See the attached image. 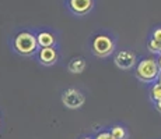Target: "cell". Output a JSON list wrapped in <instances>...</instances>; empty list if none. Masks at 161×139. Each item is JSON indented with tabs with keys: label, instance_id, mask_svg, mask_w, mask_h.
Listing matches in <instances>:
<instances>
[{
	"label": "cell",
	"instance_id": "obj_1",
	"mask_svg": "<svg viewBox=\"0 0 161 139\" xmlns=\"http://www.w3.org/2000/svg\"><path fill=\"white\" fill-rule=\"evenodd\" d=\"M161 70L158 66V61L156 58H143L142 61H139V64L136 66L135 75L139 81L144 83H151L156 82L158 78Z\"/></svg>",
	"mask_w": 161,
	"mask_h": 139
},
{
	"label": "cell",
	"instance_id": "obj_2",
	"mask_svg": "<svg viewBox=\"0 0 161 139\" xmlns=\"http://www.w3.org/2000/svg\"><path fill=\"white\" fill-rule=\"evenodd\" d=\"M13 46L17 53H20L23 56H30V54L35 53L39 45H38V39H36L35 35H32L31 32H20L14 38Z\"/></svg>",
	"mask_w": 161,
	"mask_h": 139
},
{
	"label": "cell",
	"instance_id": "obj_3",
	"mask_svg": "<svg viewBox=\"0 0 161 139\" xmlns=\"http://www.w3.org/2000/svg\"><path fill=\"white\" fill-rule=\"evenodd\" d=\"M92 52L100 57H107L114 52V42L109 36L98 35L92 41Z\"/></svg>",
	"mask_w": 161,
	"mask_h": 139
},
{
	"label": "cell",
	"instance_id": "obj_4",
	"mask_svg": "<svg viewBox=\"0 0 161 139\" xmlns=\"http://www.w3.org/2000/svg\"><path fill=\"white\" fill-rule=\"evenodd\" d=\"M62 100L66 104L69 109H77V107H81L83 103H84V96L81 95V92L77 91V89H67L64 91L63 96H62Z\"/></svg>",
	"mask_w": 161,
	"mask_h": 139
},
{
	"label": "cell",
	"instance_id": "obj_5",
	"mask_svg": "<svg viewBox=\"0 0 161 139\" xmlns=\"http://www.w3.org/2000/svg\"><path fill=\"white\" fill-rule=\"evenodd\" d=\"M114 61H115V64L120 70H130L136 64V56L135 53H132L129 50H120L115 56Z\"/></svg>",
	"mask_w": 161,
	"mask_h": 139
},
{
	"label": "cell",
	"instance_id": "obj_6",
	"mask_svg": "<svg viewBox=\"0 0 161 139\" xmlns=\"http://www.w3.org/2000/svg\"><path fill=\"white\" fill-rule=\"evenodd\" d=\"M94 6L92 0H69V7L74 14L84 15L87 14Z\"/></svg>",
	"mask_w": 161,
	"mask_h": 139
},
{
	"label": "cell",
	"instance_id": "obj_7",
	"mask_svg": "<svg viewBox=\"0 0 161 139\" xmlns=\"http://www.w3.org/2000/svg\"><path fill=\"white\" fill-rule=\"evenodd\" d=\"M58 58V54H56V50L53 47H42L39 50V60H41L42 64L45 66H51L56 61Z\"/></svg>",
	"mask_w": 161,
	"mask_h": 139
},
{
	"label": "cell",
	"instance_id": "obj_8",
	"mask_svg": "<svg viewBox=\"0 0 161 139\" xmlns=\"http://www.w3.org/2000/svg\"><path fill=\"white\" fill-rule=\"evenodd\" d=\"M36 39H38V45L42 47H52V46L56 43V39H55V36L52 35V33L49 32H41L38 33V36H36Z\"/></svg>",
	"mask_w": 161,
	"mask_h": 139
},
{
	"label": "cell",
	"instance_id": "obj_9",
	"mask_svg": "<svg viewBox=\"0 0 161 139\" xmlns=\"http://www.w3.org/2000/svg\"><path fill=\"white\" fill-rule=\"evenodd\" d=\"M84 67H86V63L83 58H74L72 63L69 64V71L74 74H80V72H83Z\"/></svg>",
	"mask_w": 161,
	"mask_h": 139
},
{
	"label": "cell",
	"instance_id": "obj_10",
	"mask_svg": "<svg viewBox=\"0 0 161 139\" xmlns=\"http://www.w3.org/2000/svg\"><path fill=\"white\" fill-rule=\"evenodd\" d=\"M150 97L154 103L161 100V85L160 83H154V85L150 88Z\"/></svg>",
	"mask_w": 161,
	"mask_h": 139
},
{
	"label": "cell",
	"instance_id": "obj_11",
	"mask_svg": "<svg viewBox=\"0 0 161 139\" xmlns=\"http://www.w3.org/2000/svg\"><path fill=\"white\" fill-rule=\"evenodd\" d=\"M111 135L115 139H125L126 138V129L120 125H115L111 129Z\"/></svg>",
	"mask_w": 161,
	"mask_h": 139
},
{
	"label": "cell",
	"instance_id": "obj_12",
	"mask_svg": "<svg viewBox=\"0 0 161 139\" xmlns=\"http://www.w3.org/2000/svg\"><path fill=\"white\" fill-rule=\"evenodd\" d=\"M160 45H161V42H157V41H154V39L151 38L150 41H148V43H147V49L151 52V53H158Z\"/></svg>",
	"mask_w": 161,
	"mask_h": 139
},
{
	"label": "cell",
	"instance_id": "obj_13",
	"mask_svg": "<svg viewBox=\"0 0 161 139\" xmlns=\"http://www.w3.org/2000/svg\"><path fill=\"white\" fill-rule=\"evenodd\" d=\"M153 39L157 42H161V28H156L153 32Z\"/></svg>",
	"mask_w": 161,
	"mask_h": 139
},
{
	"label": "cell",
	"instance_id": "obj_14",
	"mask_svg": "<svg viewBox=\"0 0 161 139\" xmlns=\"http://www.w3.org/2000/svg\"><path fill=\"white\" fill-rule=\"evenodd\" d=\"M112 135H111V132H100V134L97 135L94 139H109Z\"/></svg>",
	"mask_w": 161,
	"mask_h": 139
},
{
	"label": "cell",
	"instance_id": "obj_15",
	"mask_svg": "<svg viewBox=\"0 0 161 139\" xmlns=\"http://www.w3.org/2000/svg\"><path fill=\"white\" fill-rule=\"evenodd\" d=\"M156 109H157V111H160V113H161V100L156 102Z\"/></svg>",
	"mask_w": 161,
	"mask_h": 139
},
{
	"label": "cell",
	"instance_id": "obj_16",
	"mask_svg": "<svg viewBox=\"0 0 161 139\" xmlns=\"http://www.w3.org/2000/svg\"><path fill=\"white\" fill-rule=\"evenodd\" d=\"M157 83H160V85H161V72H160V75H158V78H157Z\"/></svg>",
	"mask_w": 161,
	"mask_h": 139
},
{
	"label": "cell",
	"instance_id": "obj_17",
	"mask_svg": "<svg viewBox=\"0 0 161 139\" xmlns=\"http://www.w3.org/2000/svg\"><path fill=\"white\" fill-rule=\"evenodd\" d=\"M157 61H158V66H160V70H161V54H160V57H158V60Z\"/></svg>",
	"mask_w": 161,
	"mask_h": 139
},
{
	"label": "cell",
	"instance_id": "obj_18",
	"mask_svg": "<svg viewBox=\"0 0 161 139\" xmlns=\"http://www.w3.org/2000/svg\"><path fill=\"white\" fill-rule=\"evenodd\" d=\"M158 53L161 54V45H160V50H158Z\"/></svg>",
	"mask_w": 161,
	"mask_h": 139
},
{
	"label": "cell",
	"instance_id": "obj_19",
	"mask_svg": "<svg viewBox=\"0 0 161 139\" xmlns=\"http://www.w3.org/2000/svg\"><path fill=\"white\" fill-rule=\"evenodd\" d=\"M109 139H115V138H114V137H111V138H109Z\"/></svg>",
	"mask_w": 161,
	"mask_h": 139
},
{
	"label": "cell",
	"instance_id": "obj_20",
	"mask_svg": "<svg viewBox=\"0 0 161 139\" xmlns=\"http://www.w3.org/2000/svg\"><path fill=\"white\" fill-rule=\"evenodd\" d=\"M83 139H91V138H83Z\"/></svg>",
	"mask_w": 161,
	"mask_h": 139
}]
</instances>
